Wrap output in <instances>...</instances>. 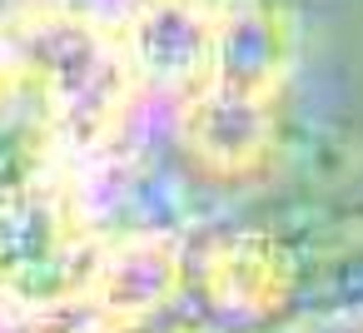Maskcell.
<instances>
[{
	"label": "cell",
	"instance_id": "cell-2",
	"mask_svg": "<svg viewBox=\"0 0 363 333\" xmlns=\"http://www.w3.org/2000/svg\"><path fill=\"white\" fill-rule=\"evenodd\" d=\"M298 60V26L284 0H214L209 40L174 95L184 149L214 174L254 169L279 130Z\"/></svg>",
	"mask_w": 363,
	"mask_h": 333
},
{
	"label": "cell",
	"instance_id": "cell-1",
	"mask_svg": "<svg viewBox=\"0 0 363 333\" xmlns=\"http://www.w3.org/2000/svg\"><path fill=\"white\" fill-rule=\"evenodd\" d=\"M100 149L55 90L0 50V298L70 303L90 273L85 154Z\"/></svg>",
	"mask_w": 363,
	"mask_h": 333
},
{
	"label": "cell",
	"instance_id": "cell-3",
	"mask_svg": "<svg viewBox=\"0 0 363 333\" xmlns=\"http://www.w3.org/2000/svg\"><path fill=\"white\" fill-rule=\"evenodd\" d=\"M284 259H274L269 239H234V244H219L204 264V283L209 293L224 303V308H274L279 288H284Z\"/></svg>",
	"mask_w": 363,
	"mask_h": 333
}]
</instances>
